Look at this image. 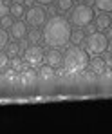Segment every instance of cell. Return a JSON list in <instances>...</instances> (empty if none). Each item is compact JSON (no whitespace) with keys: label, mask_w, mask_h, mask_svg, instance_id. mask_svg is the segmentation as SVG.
<instances>
[{"label":"cell","mask_w":112,"mask_h":134,"mask_svg":"<svg viewBox=\"0 0 112 134\" xmlns=\"http://www.w3.org/2000/svg\"><path fill=\"white\" fill-rule=\"evenodd\" d=\"M44 56H45V53L42 51V47L36 44H33L31 47H27L23 51V62L31 67H38L44 62Z\"/></svg>","instance_id":"cell-6"},{"label":"cell","mask_w":112,"mask_h":134,"mask_svg":"<svg viewBox=\"0 0 112 134\" xmlns=\"http://www.w3.org/2000/svg\"><path fill=\"white\" fill-rule=\"evenodd\" d=\"M5 15H9V5H7L4 0H0V18L5 16Z\"/></svg>","instance_id":"cell-23"},{"label":"cell","mask_w":112,"mask_h":134,"mask_svg":"<svg viewBox=\"0 0 112 134\" xmlns=\"http://www.w3.org/2000/svg\"><path fill=\"white\" fill-rule=\"evenodd\" d=\"M105 31H107V38H112V27H107Z\"/></svg>","instance_id":"cell-27"},{"label":"cell","mask_w":112,"mask_h":134,"mask_svg":"<svg viewBox=\"0 0 112 134\" xmlns=\"http://www.w3.org/2000/svg\"><path fill=\"white\" fill-rule=\"evenodd\" d=\"M56 7H58V11H70L72 7H74V0H56Z\"/></svg>","instance_id":"cell-16"},{"label":"cell","mask_w":112,"mask_h":134,"mask_svg":"<svg viewBox=\"0 0 112 134\" xmlns=\"http://www.w3.org/2000/svg\"><path fill=\"white\" fill-rule=\"evenodd\" d=\"M76 2H78V4H83V2H85V0H76Z\"/></svg>","instance_id":"cell-28"},{"label":"cell","mask_w":112,"mask_h":134,"mask_svg":"<svg viewBox=\"0 0 112 134\" xmlns=\"http://www.w3.org/2000/svg\"><path fill=\"white\" fill-rule=\"evenodd\" d=\"M36 2H38L40 5H51V4H52L54 0H36Z\"/></svg>","instance_id":"cell-25"},{"label":"cell","mask_w":112,"mask_h":134,"mask_svg":"<svg viewBox=\"0 0 112 134\" xmlns=\"http://www.w3.org/2000/svg\"><path fill=\"white\" fill-rule=\"evenodd\" d=\"M70 11H72L70 13V22L74 24L76 27H85V25H89L94 20V11H92V7L87 5L85 2L83 4H78Z\"/></svg>","instance_id":"cell-4"},{"label":"cell","mask_w":112,"mask_h":134,"mask_svg":"<svg viewBox=\"0 0 112 134\" xmlns=\"http://www.w3.org/2000/svg\"><path fill=\"white\" fill-rule=\"evenodd\" d=\"M83 40H85V31L78 29V31H72V33H70V42H72L74 45L83 44Z\"/></svg>","instance_id":"cell-14"},{"label":"cell","mask_w":112,"mask_h":134,"mask_svg":"<svg viewBox=\"0 0 112 134\" xmlns=\"http://www.w3.org/2000/svg\"><path fill=\"white\" fill-rule=\"evenodd\" d=\"M87 67H89V53L78 45L69 47L67 53L63 54V69L69 74H76V72L85 71Z\"/></svg>","instance_id":"cell-2"},{"label":"cell","mask_w":112,"mask_h":134,"mask_svg":"<svg viewBox=\"0 0 112 134\" xmlns=\"http://www.w3.org/2000/svg\"><path fill=\"white\" fill-rule=\"evenodd\" d=\"M5 53H7V56H11V58H15V56H18L20 54V45L15 44V42H7V45H5Z\"/></svg>","instance_id":"cell-15"},{"label":"cell","mask_w":112,"mask_h":134,"mask_svg":"<svg viewBox=\"0 0 112 134\" xmlns=\"http://www.w3.org/2000/svg\"><path fill=\"white\" fill-rule=\"evenodd\" d=\"M110 24H112V18L109 16V13H101V15H98L96 16V29L98 31H105L107 27H110Z\"/></svg>","instance_id":"cell-11"},{"label":"cell","mask_w":112,"mask_h":134,"mask_svg":"<svg viewBox=\"0 0 112 134\" xmlns=\"http://www.w3.org/2000/svg\"><path fill=\"white\" fill-rule=\"evenodd\" d=\"M13 22H15V20H13L11 15H5V16L0 18V25H2V27H11V24H13Z\"/></svg>","instance_id":"cell-22"},{"label":"cell","mask_w":112,"mask_h":134,"mask_svg":"<svg viewBox=\"0 0 112 134\" xmlns=\"http://www.w3.org/2000/svg\"><path fill=\"white\" fill-rule=\"evenodd\" d=\"M85 27H87V29H85V33H87V35H90V33H94V31H96V25H85Z\"/></svg>","instance_id":"cell-24"},{"label":"cell","mask_w":112,"mask_h":134,"mask_svg":"<svg viewBox=\"0 0 112 134\" xmlns=\"http://www.w3.org/2000/svg\"><path fill=\"white\" fill-rule=\"evenodd\" d=\"M70 33H72V27L65 16H60V15H54L51 16L49 20H45L44 24V31H42V40L49 47H63L70 42Z\"/></svg>","instance_id":"cell-1"},{"label":"cell","mask_w":112,"mask_h":134,"mask_svg":"<svg viewBox=\"0 0 112 134\" xmlns=\"http://www.w3.org/2000/svg\"><path fill=\"white\" fill-rule=\"evenodd\" d=\"M44 60L47 62V65H51V67H58L62 62H63V54L56 49V47H51L47 53H45V56H44Z\"/></svg>","instance_id":"cell-8"},{"label":"cell","mask_w":112,"mask_h":134,"mask_svg":"<svg viewBox=\"0 0 112 134\" xmlns=\"http://www.w3.org/2000/svg\"><path fill=\"white\" fill-rule=\"evenodd\" d=\"M27 40H29L31 44H38V42L42 40V33H40L36 27H33L31 31H27Z\"/></svg>","instance_id":"cell-17"},{"label":"cell","mask_w":112,"mask_h":134,"mask_svg":"<svg viewBox=\"0 0 112 134\" xmlns=\"http://www.w3.org/2000/svg\"><path fill=\"white\" fill-rule=\"evenodd\" d=\"M11 69L16 71V72H22L23 69H25V65H23V62L18 58V56H15V58L11 60Z\"/></svg>","instance_id":"cell-19"},{"label":"cell","mask_w":112,"mask_h":134,"mask_svg":"<svg viewBox=\"0 0 112 134\" xmlns=\"http://www.w3.org/2000/svg\"><path fill=\"white\" fill-rule=\"evenodd\" d=\"M45 20H47V11L42 5H31L25 11V24L31 27H40L45 24Z\"/></svg>","instance_id":"cell-5"},{"label":"cell","mask_w":112,"mask_h":134,"mask_svg":"<svg viewBox=\"0 0 112 134\" xmlns=\"http://www.w3.org/2000/svg\"><path fill=\"white\" fill-rule=\"evenodd\" d=\"M23 5L31 7V5H34V0H23Z\"/></svg>","instance_id":"cell-26"},{"label":"cell","mask_w":112,"mask_h":134,"mask_svg":"<svg viewBox=\"0 0 112 134\" xmlns=\"http://www.w3.org/2000/svg\"><path fill=\"white\" fill-rule=\"evenodd\" d=\"M9 15H11L13 18H22L23 15H25V5H23L20 0H15V2L9 5Z\"/></svg>","instance_id":"cell-10"},{"label":"cell","mask_w":112,"mask_h":134,"mask_svg":"<svg viewBox=\"0 0 112 134\" xmlns=\"http://www.w3.org/2000/svg\"><path fill=\"white\" fill-rule=\"evenodd\" d=\"M7 42H9V35H7V31H5V29H0V49L5 47Z\"/></svg>","instance_id":"cell-21"},{"label":"cell","mask_w":112,"mask_h":134,"mask_svg":"<svg viewBox=\"0 0 112 134\" xmlns=\"http://www.w3.org/2000/svg\"><path fill=\"white\" fill-rule=\"evenodd\" d=\"M85 51L92 54V56H98V54H103L105 51H107V47H109V38H107V35L105 33H101V31H94V33H90L85 36Z\"/></svg>","instance_id":"cell-3"},{"label":"cell","mask_w":112,"mask_h":134,"mask_svg":"<svg viewBox=\"0 0 112 134\" xmlns=\"http://www.w3.org/2000/svg\"><path fill=\"white\" fill-rule=\"evenodd\" d=\"M94 5L103 13H110L112 11V0H94Z\"/></svg>","instance_id":"cell-13"},{"label":"cell","mask_w":112,"mask_h":134,"mask_svg":"<svg viewBox=\"0 0 112 134\" xmlns=\"http://www.w3.org/2000/svg\"><path fill=\"white\" fill-rule=\"evenodd\" d=\"M11 36L15 38V40H23L25 36H27V24L22 22L20 18H16L15 22L11 24Z\"/></svg>","instance_id":"cell-7"},{"label":"cell","mask_w":112,"mask_h":134,"mask_svg":"<svg viewBox=\"0 0 112 134\" xmlns=\"http://www.w3.org/2000/svg\"><path fill=\"white\" fill-rule=\"evenodd\" d=\"M38 76L42 78V80H51L52 76H54V71H52V67L51 65H40V69H38Z\"/></svg>","instance_id":"cell-12"},{"label":"cell","mask_w":112,"mask_h":134,"mask_svg":"<svg viewBox=\"0 0 112 134\" xmlns=\"http://www.w3.org/2000/svg\"><path fill=\"white\" fill-rule=\"evenodd\" d=\"M36 76H38V74H36L33 69H23V71H22V82H23V83H31Z\"/></svg>","instance_id":"cell-18"},{"label":"cell","mask_w":112,"mask_h":134,"mask_svg":"<svg viewBox=\"0 0 112 134\" xmlns=\"http://www.w3.org/2000/svg\"><path fill=\"white\" fill-rule=\"evenodd\" d=\"M7 67H9V56H7V53H2L0 51V72L5 71Z\"/></svg>","instance_id":"cell-20"},{"label":"cell","mask_w":112,"mask_h":134,"mask_svg":"<svg viewBox=\"0 0 112 134\" xmlns=\"http://www.w3.org/2000/svg\"><path fill=\"white\" fill-rule=\"evenodd\" d=\"M89 65H90V71L94 72V74H103L105 71H107V62L98 54V56H94L92 60H89Z\"/></svg>","instance_id":"cell-9"}]
</instances>
